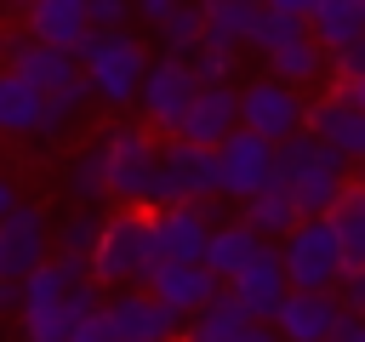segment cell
Here are the masks:
<instances>
[{"mask_svg":"<svg viewBox=\"0 0 365 342\" xmlns=\"http://www.w3.org/2000/svg\"><path fill=\"white\" fill-rule=\"evenodd\" d=\"M336 319H342L336 291H291L279 302V314H274V331L285 342H331Z\"/></svg>","mask_w":365,"mask_h":342,"instance_id":"obj_18","label":"cell"},{"mask_svg":"<svg viewBox=\"0 0 365 342\" xmlns=\"http://www.w3.org/2000/svg\"><path fill=\"white\" fill-rule=\"evenodd\" d=\"M131 6H137V17H148V23H160V17H165V11L177 6V0H131Z\"/></svg>","mask_w":365,"mask_h":342,"instance_id":"obj_42","label":"cell"},{"mask_svg":"<svg viewBox=\"0 0 365 342\" xmlns=\"http://www.w3.org/2000/svg\"><path fill=\"white\" fill-rule=\"evenodd\" d=\"M74 57H80V68L91 80V97L108 103V108H131L143 80H148V63H154L148 46L131 28H91Z\"/></svg>","mask_w":365,"mask_h":342,"instance_id":"obj_4","label":"cell"},{"mask_svg":"<svg viewBox=\"0 0 365 342\" xmlns=\"http://www.w3.org/2000/svg\"><path fill=\"white\" fill-rule=\"evenodd\" d=\"M342 91H348V97H354V103H365V74H359V80H348V86H342Z\"/></svg>","mask_w":365,"mask_h":342,"instance_id":"obj_45","label":"cell"},{"mask_svg":"<svg viewBox=\"0 0 365 342\" xmlns=\"http://www.w3.org/2000/svg\"><path fill=\"white\" fill-rule=\"evenodd\" d=\"M274 182L297 200L302 217H331V205H336L342 188L354 182V171H348V160H342L336 148H325L314 131H302V137L279 142V154H274Z\"/></svg>","mask_w":365,"mask_h":342,"instance_id":"obj_2","label":"cell"},{"mask_svg":"<svg viewBox=\"0 0 365 342\" xmlns=\"http://www.w3.org/2000/svg\"><path fill=\"white\" fill-rule=\"evenodd\" d=\"M268 74L274 80H285V86H297V91H308L314 80H325L331 74V51L319 46V34L308 28V34H297V40H285V46H274L268 57Z\"/></svg>","mask_w":365,"mask_h":342,"instance_id":"obj_22","label":"cell"},{"mask_svg":"<svg viewBox=\"0 0 365 342\" xmlns=\"http://www.w3.org/2000/svg\"><path fill=\"white\" fill-rule=\"evenodd\" d=\"M200 11H205V40L234 46V51L251 46L257 28H262V17H268L262 0H200Z\"/></svg>","mask_w":365,"mask_h":342,"instance_id":"obj_23","label":"cell"},{"mask_svg":"<svg viewBox=\"0 0 365 342\" xmlns=\"http://www.w3.org/2000/svg\"><path fill=\"white\" fill-rule=\"evenodd\" d=\"M29 6H34V0H0V17H17V23H23Z\"/></svg>","mask_w":365,"mask_h":342,"instance_id":"obj_44","label":"cell"},{"mask_svg":"<svg viewBox=\"0 0 365 342\" xmlns=\"http://www.w3.org/2000/svg\"><path fill=\"white\" fill-rule=\"evenodd\" d=\"M240 125L257 131V137H268V142H291V137L308 131V97L297 86L274 80V74L245 80L240 86Z\"/></svg>","mask_w":365,"mask_h":342,"instance_id":"obj_7","label":"cell"},{"mask_svg":"<svg viewBox=\"0 0 365 342\" xmlns=\"http://www.w3.org/2000/svg\"><path fill=\"white\" fill-rule=\"evenodd\" d=\"M297 34H308V17L268 11V17H262V28H257V40H251V51H257V57H268L274 46H285V40H297Z\"/></svg>","mask_w":365,"mask_h":342,"instance_id":"obj_33","label":"cell"},{"mask_svg":"<svg viewBox=\"0 0 365 342\" xmlns=\"http://www.w3.org/2000/svg\"><path fill=\"white\" fill-rule=\"evenodd\" d=\"M148 222H154L160 262H205V245H211V228H217V200H200V205H154Z\"/></svg>","mask_w":365,"mask_h":342,"instance_id":"obj_12","label":"cell"},{"mask_svg":"<svg viewBox=\"0 0 365 342\" xmlns=\"http://www.w3.org/2000/svg\"><path fill=\"white\" fill-rule=\"evenodd\" d=\"M279 256H285L291 291H336L342 274H348V256H342V239H336L331 217H302L279 239Z\"/></svg>","mask_w":365,"mask_h":342,"instance_id":"obj_6","label":"cell"},{"mask_svg":"<svg viewBox=\"0 0 365 342\" xmlns=\"http://www.w3.org/2000/svg\"><path fill=\"white\" fill-rule=\"evenodd\" d=\"M194 97H200V74L188 68V57H165V51H160V57L148 63L143 91H137L143 125H154V131L177 137V131H182V114L194 108Z\"/></svg>","mask_w":365,"mask_h":342,"instance_id":"obj_8","label":"cell"},{"mask_svg":"<svg viewBox=\"0 0 365 342\" xmlns=\"http://www.w3.org/2000/svg\"><path fill=\"white\" fill-rule=\"evenodd\" d=\"M308 28L319 34L325 51H342L348 40L365 34V0H319V11L308 17Z\"/></svg>","mask_w":365,"mask_h":342,"instance_id":"obj_27","label":"cell"},{"mask_svg":"<svg viewBox=\"0 0 365 342\" xmlns=\"http://www.w3.org/2000/svg\"><path fill=\"white\" fill-rule=\"evenodd\" d=\"M108 302V291L91 279V256H51L46 268H34L23 279V308H17V331L23 342H68L80 319H91Z\"/></svg>","mask_w":365,"mask_h":342,"instance_id":"obj_1","label":"cell"},{"mask_svg":"<svg viewBox=\"0 0 365 342\" xmlns=\"http://www.w3.org/2000/svg\"><path fill=\"white\" fill-rule=\"evenodd\" d=\"M0 137H46V91L0 68Z\"/></svg>","mask_w":365,"mask_h":342,"instance_id":"obj_21","label":"cell"},{"mask_svg":"<svg viewBox=\"0 0 365 342\" xmlns=\"http://www.w3.org/2000/svg\"><path fill=\"white\" fill-rule=\"evenodd\" d=\"M240 325H251V314L240 308V296L222 285V296L205 308V314H194L188 325H182V342H234L240 336Z\"/></svg>","mask_w":365,"mask_h":342,"instance_id":"obj_28","label":"cell"},{"mask_svg":"<svg viewBox=\"0 0 365 342\" xmlns=\"http://www.w3.org/2000/svg\"><path fill=\"white\" fill-rule=\"evenodd\" d=\"M240 131V91L234 86H200V97H194V108L182 114V131L177 137H188V142H200V148H217L222 137H234Z\"/></svg>","mask_w":365,"mask_h":342,"instance_id":"obj_19","label":"cell"},{"mask_svg":"<svg viewBox=\"0 0 365 342\" xmlns=\"http://www.w3.org/2000/svg\"><path fill=\"white\" fill-rule=\"evenodd\" d=\"M359 74H365V34L348 40L342 51H331V80H336V86H348V80H359Z\"/></svg>","mask_w":365,"mask_h":342,"instance_id":"obj_34","label":"cell"},{"mask_svg":"<svg viewBox=\"0 0 365 342\" xmlns=\"http://www.w3.org/2000/svg\"><path fill=\"white\" fill-rule=\"evenodd\" d=\"M97 239H103V217L86 211V205H74V211L57 222V251H63V256H91Z\"/></svg>","mask_w":365,"mask_h":342,"instance_id":"obj_31","label":"cell"},{"mask_svg":"<svg viewBox=\"0 0 365 342\" xmlns=\"http://www.w3.org/2000/svg\"><path fill=\"white\" fill-rule=\"evenodd\" d=\"M262 245H268V239H262V234H257L245 217H228V222H217V228H211L205 262H211V274L228 285V279H234V274H240V268H245V262H251Z\"/></svg>","mask_w":365,"mask_h":342,"instance_id":"obj_24","label":"cell"},{"mask_svg":"<svg viewBox=\"0 0 365 342\" xmlns=\"http://www.w3.org/2000/svg\"><path fill=\"white\" fill-rule=\"evenodd\" d=\"M17 308H23V285H17V279H0V325H6Z\"/></svg>","mask_w":365,"mask_h":342,"instance_id":"obj_38","label":"cell"},{"mask_svg":"<svg viewBox=\"0 0 365 342\" xmlns=\"http://www.w3.org/2000/svg\"><path fill=\"white\" fill-rule=\"evenodd\" d=\"M200 200H222L217 194V148L171 137L165 142V171H160V205H200Z\"/></svg>","mask_w":365,"mask_h":342,"instance_id":"obj_11","label":"cell"},{"mask_svg":"<svg viewBox=\"0 0 365 342\" xmlns=\"http://www.w3.org/2000/svg\"><path fill=\"white\" fill-rule=\"evenodd\" d=\"M6 68H17V74H23L29 86H40L46 97H57V91H68V86L86 80V68H80L74 51L46 46V40H34V34H6Z\"/></svg>","mask_w":365,"mask_h":342,"instance_id":"obj_14","label":"cell"},{"mask_svg":"<svg viewBox=\"0 0 365 342\" xmlns=\"http://www.w3.org/2000/svg\"><path fill=\"white\" fill-rule=\"evenodd\" d=\"M154 268H160V245H154L148 211L114 205V217H103V239L91 251V279L103 291H131V285H148Z\"/></svg>","mask_w":365,"mask_h":342,"instance_id":"obj_3","label":"cell"},{"mask_svg":"<svg viewBox=\"0 0 365 342\" xmlns=\"http://www.w3.org/2000/svg\"><path fill=\"white\" fill-rule=\"evenodd\" d=\"M23 34L63 46V51H80L86 34H91V0H34L29 17H23Z\"/></svg>","mask_w":365,"mask_h":342,"instance_id":"obj_20","label":"cell"},{"mask_svg":"<svg viewBox=\"0 0 365 342\" xmlns=\"http://www.w3.org/2000/svg\"><path fill=\"white\" fill-rule=\"evenodd\" d=\"M308 131L325 148H336L348 165H365V103H354L342 86H331L325 97L308 103Z\"/></svg>","mask_w":365,"mask_h":342,"instance_id":"obj_15","label":"cell"},{"mask_svg":"<svg viewBox=\"0 0 365 342\" xmlns=\"http://www.w3.org/2000/svg\"><path fill=\"white\" fill-rule=\"evenodd\" d=\"M57 256V222L40 211V205H11L0 217V279H29L34 268H46Z\"/></svg>","mask_w":365,"mask_h":342,"instance_id":"obj_9","label":"cell"},{"mask_svg":"<svg viewBox=\"0 0 365 342\" xmlns=\"http://www.w3.org/2000/svg\"><path fill=\"white\" fill-rule=\"evenodd\" d=\"M148 291H154L160 302H171L182 319H194V314H205V308L222 296V279L211 274V262H160V268L148 274Z\"/></svg>","mask_w":365,"mask_h":342,"instance_id":"obj_17","label":"cell"},{"mask_svg":"<svg viewBox=\"0 0 365 342\" xmlns=\"http://www.w3.org/2000/svg\"><path fill=\"white\" fill-rule=\"evenodd\" d=\"M331 342H365V319L359 314H342L336 331H331Z\"/></svg>","mask_w":365,"mask_h":342,"instance_id":"obj_39","label":"cell"},{"mask_svg":"<svg viewBox=\"0 0 365 342\" xmlns=\"http://www.w3.org/2000/svg\"><path fill=\"white\" fill-rule=\"evenodd\" d=\"M108 319L120 325L125 342H182V314L171 302H160L148 285H131V291H108Z\"/></svg>","mask_w":365,"mask_h":342,"instance_id":"obj_13","label":"cell"},{"mask_svg":"<svg viewBox=\"0 0 365 342\" xmlns=\"http://www.w3.org/2000/svg\"><path fill=\"white\" fill-rule=\"evenodd\" d=\"M131 11H137L131 0H91V28H125Z\"/></svg>","mask_w":365,"mask_h":342,"instance_id":"obj_37","label":"cell"},{"mask_svg":"<svg viewBox=\"0 0 365 342\" xmlns=\"http://www.w3.org/2000/svg\"><path fill=\"white\" fill-rule=\"evenodd\" d=\"M154 34H160V51H165V57H194V46L205 40V11H200V0H177V6L154 23Z\"/></svg>","mask_w":365,"mask_h":342,"instance_id":"obj_29","label":"cell"},{"mask_svg":"<svg viewBox=\"0 0 365 342\" xmlns=\"http://www.w3.org/2000/svg\"><path fill=\"white\" fill-rule=\"evenodd\" d=\"M268 11H285V17H314L319 11V0H262Z\"/></svg>","mask_w":365,"mask_h":342,"instance_id":"obj_41","label":"cell"},{"mask_svg":"<svg viewBox=\"0 0 365 342\" xmlns=\"http://www.w3.org/2000/svg\"><path fill=\"white\" fill-rule=\"evenodd\" d=\"M274 154H279V142H268V137H257L245 125L234 137H222L217 142V194L245 205L251 194L274 188Z\"/></svg>","mask_w":365,"mask_h":342,"instance_id":"obj_10","label":"cell"},{"mask_svg":"<svg viewBox=\"0 0 365 342\" xmlns=\"http://www.w3.org/2000/svg\"><path fill=\"white\" fill-rule=\"evenodd\" d=\"M103 154H108V200L131 211H154L165 171V142L154 137V125H114L103 137Z\"/></svg>","mask_w":365,"mask_h":342,"instance_id":"obj_5","label":"cell"},{"mask_svg":"<svg viewBox=\"0 0 365 342\" xmlns=\"http://www.w3.org/2000/svg\"><path fill=\"white\" fill-rule=\"evenodd\" d=\"M11 205H23V200H17V188H11V177H6V171H0V217H6V211H11Z\"/></svg>","mask_w":365,"mask_h":342,"instance_id":"obj_43","label":"cell"},{"mask_svg":"<svg viewBox=\"0 0 365 342\" xmlns=\"http://www.w3.org/2000/svg\"><path fill=\"white\" fill-rule=\"evenodd\" d=\"M331 228H336V239H342L348 268L365 262V182H359V177H354V182L342 188V200L331 205Z\"/></svg>","mask_w":365,"mask_h":342,"instance_id":"obj_30","label":"cell"},{"mask_svg":"<svg viewBox=\"0 0 365 342\" xmlns=\"http://www.w3.org/2000/svg\"><path fill=\"white\" fill-rule=\"evenodd\" d=\"M336 302H342V314H359V319H365V262H354V268L342 274Z\"/></svg>","mask_w":365,"mask_h":342,"instance_id":"obj_35","label":"cell"},{"mask_svg":"<svg viewBox=\"0 0 365 342\" xmlns=\"http://www.w3.org/2000/svg\"><path fill=\"white\" fill-rule=\"evenodd\" d=\"M68 342H125V336H120V325L108 319V308H97L91 319H80V325H74V336H68Z\"/></svg>","mask_w":365,"mask_h":342,"instance_id":"obj_36","label":"cell"},{"mask_svg":"<svg viewBox=\"0 0 365 342\" xmlns=\"http://www.w3.org/2000/svg\"><path fill=\"white\" fill-rule=\"evenodd\" d=\"M234 63H240V51L234 46H217V40H200L194 57H188V68L200 74V86H228L234 80Z\"/></svg>","mask_w":365,"mask_h":342,"instance_id":"obj_32","label":"cell"},{"mask_svg":"<svg viewBox=\"0 0 365 342\" xmlns=\"http://www.w3.org/2000/svg\"><path fill=\"white\" fill-rule=\"evenodd\" d=\"M228 291L240 296V308L251 314V319H268L274 325V314H279V302L291 296V279H285V256H279V245L268 239L234 279H228Z\"/></svg>","mask_w":365,"mask_h":342,"instance_id":"obj_16","label":"cell"},{"mask_svg":"<svg viewBox=\"0 0 365 342\" xmlns=\"http://www.w3.org/2000/svg\"><path fill=\"white\" fill-rule=\"evenodd\" d=\"M63 188H68V200H74V205H86V211H97V205L108 200V154H103V142L80 148V154L68 160Z\"/></svg>","mask_w":365,"mask_h":342,"instance_id":"obj_25","label":"cell"},{"mask_svg":"<svg viewBox=\"0 0 365 342\" xmlns=\"http://www.w3.org/2000/svg\"><path fill=\"white\" fill-rule=\"evenodd\" d=\"M240 217H245V222H251V228H257L262 239H274V245H279V239H285V234H291V228L302 222L297 200H291V194H285L279 182H274V188H262V194H251V200L240 205Z\"/></svg>","mask_w":365,"mask_h":342,"instance_id":"obj_26","label":"cell"},{"mask_svg":"<svg viewBox=\"0 0 365 342\" xmlns=\"http://www.w3.org/2000/svg\"><path fill=\"white\" fill-rule=\"evenodd\" d=\"M359 182H365V165H359Z\"/></svg>","mask_w":365,"mask_h":342,"instance_id":"obj_46","label":"cell"},{"mask_svg":"<svg viewBox=\"0 0 365 342\" xmlns=\"http://www.w3.org/2000/svg\"><path fill=\"white\" fill-rule=\"evenodd\" d=\"M234 342H285V336H279L268 319H251V325H240V336H234Z\"/></svg>","mask_w":365,"mask_h":342,"instance_id":"obj_40","label":"cell"}]
</instances>
